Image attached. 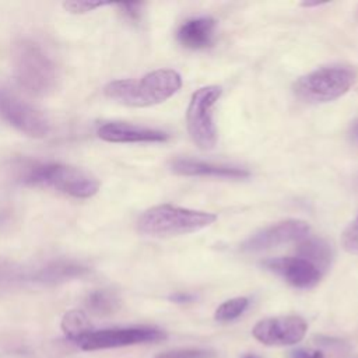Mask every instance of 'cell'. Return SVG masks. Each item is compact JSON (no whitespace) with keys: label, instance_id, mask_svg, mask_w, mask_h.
Instances as JSON below:
<instances>
[{"label":"cell","instance_id":"obj_1","mask_svg":"<svg viewBox=\"0 0 358 358\" xmlns=\"http://www.w3.org/2000/svg\"><path fill=\"white\" fill-rule=\"evenodd\" d=\"M13 74L18 85L34 96H46L57 85V67L41 45L22 39L13 48Z\"/></svg>","mask_w":358,"mask_h":358},{"label":"cell","instance_id":"obj_2","mask_svg":"<svg viewBox=\"0 0 358 358\" xmlns=\"http://www.w3.org/2000/svg\"><path fill=\"white\" fill-rule=\"evenodd\" d=\"M182 85L175 70H155L140 80H116L103 92L108 98L127 106H151L171 98Z\"/></svg>","mask_w":358,"mask_h":358},{"label":"cell","instance_id":"obj_3","mask_svg":"<svg viewBox=\"0 0 358 358\" xmlns=\"http://www.w3.org/2000/svg\"><path fill=\"white\" fill-rule=\"evenodd\" d=\"M215 214L161 204L145 210L137 220V229L148 236H175L197 232L210 227Z\"/></svg>","mask_w":358,"mask_h":358},{"label":"cell","instance_id":"obj_4","mask_svg":"<svg viewBox=\"0 0 358 358\" xmlns=\"http://www.w3.org/2000/svg\"><path fill=\"white\" fill-rule=\"evenodd\" d=\"M25 180L59 190L76 199L92 197L99 189V180L77 166L64 164H41L31 168Z\"/></svg>","mask_w":358,"mask_h":358},{"label":"cell","instance_id":"obj_5","mask_svg":"<svg viewBox=\"0 0 358 358\" xmlns=\"http://www.w3.org/2000/svg\"><path fill=\"white\" fill-rule=\"evenodd\" d=\"M355 78L357 74L350 67H322L299 77L294 84V92L303 102H329L344 95L355 83Z\"/></svg>","mask_w":358,"mask_h":358},{"label":"cell","instance_id":"obj_6","mask_svg":"<svg viewBox=\"0 0 358 358\" xmlns=\"http://www.w3.org/2000/svg\"><path fill=\"white\" fill-rule=\"evenodd\" d=\"M220 96L221 88L217 85L203 87L192 95L186 113L187 131L194 144L201 150H211L217 143L213 108Z\"/></svg>","mask_w":358,"mask_h":358},{"label":"cell","instance_id":"obj_7","mask_svg":"<svg viewBox=\"0 0 358 358\" xmlns=\"http://www.w3.org/2000/svg\"><path fill=\"white\" fill-rule=\"evenodd\" d=\"M0 116L34 138L46 137L50 131V122L45 113L3 87H0Z\"/></svg>","mask_w":358,"mask_h":358},{"label":"cell","instance_id":"obj_8","mask_svg":"<svg viewBox=\"0 0 358 358\" xmlns=\"http://www.w3.org/2000/svg\"><path fill=\"white\" fill-rule=\"evenodd\" d=\"M165 337V331L155 327H122L91 331L77 344L81 350L95 351L144 343H155L164 340Z\"/></svg>","mask_w":358,"mask_h":358},{"label":"cell","instance_id":"obj_9","mask_svg":"<svg viewBox=\"0 0 358 358\" xmlns=\"http://www.w3.org/2000/svg\"><path fill=\"white\" fill-rule=\"evenodd\" d=\"M308 330L305 319L301 316H277L259 320L252 334L266 345H294L299 343Z\"/></svg>","mask_w":358,"mask_h":358},{"label":"cell","instance_id":"obj_10","mask_svg":"<svg viewBox=\"0 0 358 358\" xmlns=\"http://www.w3.org/2000/svg\"><path fill=\"white\" fill-rule=\"evenodd\" d=\"M309 234L308 222L302 220H285L270 227H266L252 236H249L242 245V252L256 253L267 249L277 248L280 245L301 241Z\"/></svg>","mask_w":358,"mask_h":358},{"label":"cell","instance_id":"obj_11","mask_svg":"<svg viewBox=\"0 0 358 358\" xmlns=\"http://www.w3.org/2000/svg\"><path fill=\"white\" fill-rule=\"evenodd\" d=\"M263 266L282 277L292 287L303 289L315 287L322 277V271L315 264L298 256L268 259L263 262Z\"/></svg>","mask_w":358,"mask_h":358},{"label":"cell","instance_id":"obj_12","mask_svg":"<svg viewBox=\"0 0 358 358\" xmlns=\"http://www.w3.org/2000/svg\"><path fill=\"white\" fill-rule=\"evenodd\" d=\"M99 138L109 143H161L169 138L168 133L157 129L134 126L122 122L105 123L98 129Z\"/></svg>","mask_w":358,"mask_h":358},{"label":"cell","instance_id":"obj_13","mask_svg":"<svg viewBox=\"0 0 358 358\" xmlns=\"http://www.w3.org/2000/svg\"><path fill=\"white\" fill-rule=\"evenodd\" d=\"M171 169L178 175L185 176H207V178H222V179H243L249 176V171L238 166L217 165L211 162L179 158L171 164Z\"/></svg>","mask_w":358,"mask_h":358},{"label":"cell","instance_id":"obj_14","mask_svg":"<svg viewBox=\"0 0 358 358\" xmlns=\"http://www.w3.org/2000/svg\"><path fill=\"white\" fill-rule=\"evenodd\" d=\"M215 35V20L197 17L185 21L178 29V41L189 49H204L213 45Z\"/></svg>","mask_w":358,"mask_h":358},{"label":"cell","instance_id":"obj_15","mask_svg":"<svg viewBox=\"0 0 358 358\" xmlns=\"http://www.w3.org/2000/svg\"><path fill=\"white\" fill-rule=\"evenodd\" d=\"M87 273H88V268L80 263L60 260V262H53V263L48 264L46 267L41 268L34 275V278L41 282L55 284V282H62V281H66L70 278L83 277Z\"/></svg>","mask_w":358,"mask_h":358},{"label":"cell","instance_id":"obj_16","mask_svg":"<svg viewBox=\"0 0 358 358\" xmlns=\"http://www.w3.org/2000/svg\"><path fill=\"white\" fill-rule=\"evenodd\" d=\"M298 257H302L312 264H315L320 271L327 268L331 260V249L327 242H324L320 238H312L305 236L299 241V245L296 248Z\"/></svg>","mask_w":358,"mask_h":358},{"label":"cell","instance_id":"obj_17","mask_svg":"<svg viewBox=\"0 0 358 358\" xmlns=\"http://www.w3.org/2000/svg\"><path fill=\"white\" fill-rule=\"evenodd\" d=\"M62 330L67 338L78 343L83 337L91 333V323L83 310L71 309L62 319Z\"/></svg>","mask_w":358,"mask_h":358},{"label":"cell","instance_id":"obj_18","mask_svg":"<svg viewBox=\"0 0 358 358\" xmlns=\"http://www.w3.org/2000/svg\"><path fill=\"white\" fill-rule=\"evenodd\" d=\"M85 306L94 315L106 316L112 315L119 309L120 301L117 295L109 289H96L87 296Z\"/></svg>","mask_w":358,"mask_h":358},{"label":"cell","instance_id":"obj_19","mask_svg":"<svg viewBox=\"0 0 358 358\" xmlns=\"http://www.w3.org/2000/svg\"><path fill=\"white\" fill-rule=\"evenodd\" d=\"M248 306H249V299L246 296H236V298L228 299L217 308L214 313V319L218 322L235 320L248 309Z\"/></svg>","mask_w":358,"mask_h":358},{"label":"cell","instance_id":"obj_20","mask_svg":"<svg viewBox=\"0 0 358 358\" xmlns=\"http://www.w3.org/2000/svg\"><path fill=\"white\" fill-rule=\"evenodd\" d=\"M341 246L347 253L358 255V215L341 234Z\"/></svg>","mask_w":358,"mask_h":358},{"label":"cell","instance_id":"obj_21","mask_svg":"<svg viewBox=\"0 0 358 358\" xmlns=\"http://www.w3.org/2000/svg\"><path fill=\"white\" fill-rule=\"evenodd\" d=\"M213 357V352L199 348H178L171 351H164L157 354L154 358H208Z\"/></svg>","mask_w":358,"mask_h":358},{"label":"cell","instance_id":"obj_22","mask_svg":"<svg viewBox=\"0 0 358 358\" xmlns=\"http://www.w3.org/2000/svg\"><path fill=\"white\" fill-rule=\"evenodd\" d=\"M106 3H101V1H64L63 7L64 10H67L69 13L73 14H84L88 11H92L98 7L105 6Z\"/></svg>","mask_w":358,"mask_h":358},{"label":"cell","instance_id":"obj_23","mask_svg":"<svg viewBox=\"0 0 358 358\" xmlns=\"http://www.w3.org/2000/svg\"><path fill=\"white\" fill-rule=\"evenodd\" d=\"M288 358H324L323 352L319 350H306V348H298L294 351H289Z\"/></svg>","mask_w":358,"mask_h":358},{"label":"cell","instance_id":"obj_24","mask_svg":"<svg viewBox=\"0 0 358 358\" xmlns=\"http://www.w3.org/2000/svg\"><path fill=\"white\" fill-rule=\"evenodd\" d=\"M141 3H122L119 7L123 10V13L130 18V20H138L141 14Z\"/></svg>","mask_w":358,"mask_h":358},{"label":"cell","instance_id":"obj_25","mask_svg":"<svg viewBox=\"0 0 358 358\" xmlns=\"http://www.w3.org/2000/svg\"><path fill=\"white\" fill-rule=\"evenodd\" d=\"M348 137H350L351 143L358 145V117L352 122V124L350 127V131H348Z\"/></svg>","mask_w":358,"mask_h":358},{"label":"cell","instance_id":"obj_26","mask_svg":"<svg viewBox=\"0 0 358 358\" xmlns=\"http://www.w3.org/2000/svg\"><path fill=\"white\" fill-rule=\"evenodd\" d=\"M171 299L175 302H189L193 299V296L187 295V294H175L171 296Z\"/></svg>","mask_w":358,"mask_h":358},{"label":"cell","instance_id":"obj_27","mask_svg":"<svg viewBox=\"0 0 358 358\" xmlns=\"http://www.w3.org/2000/svg\"><path fill=\"white\" fill-rule=\"evenodd\" d=\"M242 358H262V357L257 354H245Z\"/></svg>","mask_w":358,"mask_h":358}]
</instances>
